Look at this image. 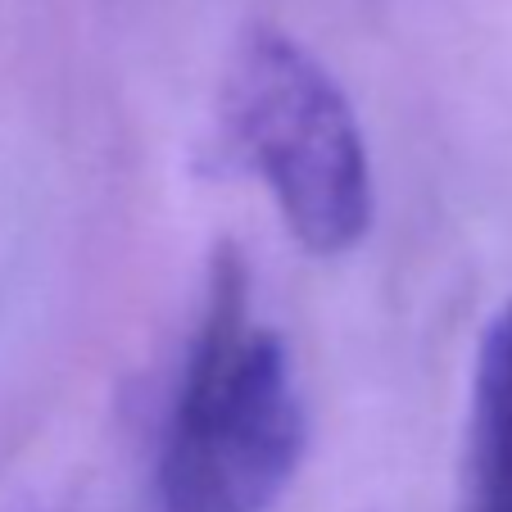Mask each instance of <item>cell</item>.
I'll use <instances>...</instances> for the list:
<instances>
[{"mask_svg":"<svg viewBox=\"0 0 512 512\" xmlns=\"http://www.w3.org/2000/svg\"><path fill=\"white\" fill-rule=\"evenodd\" d=\"M304 445L309 417L290 354L254 318L241 250L223 245L209 259L200 327L164 426V508L268 512L300 472Z\"/></svg>","mask_w":512,"mask_h":512,"instance_id":"1","label":"cell"},{"mask_svg":"<svg viewBox=\"0 0 512 512\" xmlns=\"http://www.w3.org/2000/svg\"><path fill=\"white\" fill-rule=\"evenodd\" d=\"M223 123L309 254L336 259L368 236L377 195L363 127L340 82L295 37L250 28L236 41Z\"/></svg>","mask_w":512,"mask_h":512,"instance_id":"2","label":"cell"},{"mask_svg":"<svg viewBox=\"0 0 512 512\" xmlns=\"http://www.w3.org/2000/svg\"><path fill=\"white\" fill-rule=\"evenodd\" d=\"M458 512H512V300L499 304L476 345Z\"/></svg>","mask_w":512,"mask_h":512,"instance_id":"3","label":"cell"}]
</instances>
